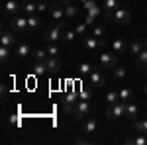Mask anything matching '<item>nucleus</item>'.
I'll use <instances>...</instances> for the list:
<instances>
[{
    "instance_id": "f257e3e1",
    "label": "nucleus",
    "mask_w": 147,
    "mask_h": 145,
    "mask_svg": "<svg viewBox=\"0 0 147 145\" xmlns=\"http://www.w3.org/2000/svg\"><path fill=\"white\" fill-rule=\"evenodd\" d=\"M65 30H67V20H61L59 26L49 28V30L43 32V39H45L47 43H57V41L63 37V32H65Z\"/></svg>"
},
{
    "instance_id": "f03ea898",
    "label": "nucleus",
    "mask_w": 147,
    "mask_h": 145,
    "mask_svg": "<svg viewBox=\"0 0 147 145\" xmlns=\"http://www.w3.org/2000/svg\"><path fill=\"white\" fill-rule=\"evenodd\" d=\"M82 6L86 8V20H84V24L86 26H90V24H94V20L100 16V6L94 2V0H82Z\"/></svg>"
},
{
    "instance_id": "7ed1b4c3",
    "label": "nucleus",
    "mask_w": 147,
    "mask_h": 145,
    "mask_svg": "<svg viewBox=\"0 0 147 145\" xmlns=\"http://www.w3.org/2000/svg\"><path fill=\"white\" fill-rule=\"evenodd\" d=\"M125 108H127V102H116L110 108H106V114H104V116H106L108 120L122 118V116H125Z\"/></svg>"
},
{
    "instance_id": "20e7f679",
    "label": "nucleus",
    "mask_w": 147,
    "mask_h": 145,
    "mask_svg": "<svg viewBox=\"0 0 147 145\" xmlns=\"http://www.w3.org/2000/svg\"><path fill=\"white\" fill-rule=\"evenodd\" d=\"M88 114H90V104L84 100V98H80V100L77 102V106H75V112H73L75 120H77V122H82Z\"/></svg>"
},
{
    "instance_id": "39448f33",
    "label": "nucleus",
    "mask_w": 147,
    "mask_h": 145,
    "mask_svg": "<svg viewBox=\"0 0 147 145\" xmlns=\"http://www.w3.org/2000/svg\"><path fill=\"white\" fill-rule=\"evenodd\" d=\"M82 45H84L88 51H100V49L106 47V41L94 37V35H84V37H82Z\"/></svg>"
},
{
    "instance_id": "423d86ee",
    "label": "nucleus",
    "mask_w": 147,
    "mask_h": 145,
    "mask_svg": "<svg viewBox=\"0 0 147 145\" xmlns=\"http://www.w3.org/2000/svg\"><path fill=\"white\" fill-rule=\"evenodd\" d=\"M10 28H12V32H16V34L28 32V16H26V18H24V16H12L10 18Z\"/></svg>"
},
{
    "instance_id": "0eeeda50",
    "label": "nucleus",
    "mask_w": 147,
    "mask_h": 145,
    "mask_svg": "<svg viewBox=\"0 0 147 145\" xmlns=\"http://www.w3.org/2000/svg\"><path fill=\"white\" fill-rule=\"evenodd\" d=\"M4 16L6 18H12V16H18L20 12H22V2L20 0H6V4H4Z\"/></svg>"
},
{
    "instance_id": "6e6552de",
    "label": "nucleus",
    "mask_w": 147,
    "mask_h": 145,
    "mask_svg": "<svg viewBox=\"0 0 147 145\" xmlns=\"http://www.w3.org/2000/svg\"><path fill=\"white\" fill-rule=\"evenodd\" d=\"M112 22L122 24V26H127V24L131 22V14H129V10H125V8L120 6V8L112 14Z\"/></svg>"
},
{
    "instance_id": "1a4fd4ad",
    "label": "nucleus",
    "mask_w": 147,
    "mask_h": 145,
    "mask_svg": "<svg viewBox=\"0 0 147 145\" xmlns=\"http://www.w3.org/2000/svg\"><path fill=\"white\" fill-rule=\"evenodd\" d=\"M98 61H100V65L104 69H114L116 65H118V55L116 53H108V51H104V53H100V57H98Z\"/></svg>"
},
{
    "instance_id": "9d476101",
    "label": "nucleus",
    "mask_w": 147,
    "mask_h": 145,
    "mask_svg": "<svg viewBox=\"0 0 147 145\" xmlns=\"http://www.w3.org/2000/svg\"><path fill=\"white\" fill-rule=\"evenodd\" d=\"M98 129V122H96V118H92V116H86L84 120H82V134L90 135L94 134Z\"/></svg>"
},
{
    "instance_id": "9b49d317",
    "label": "nucleus",
    "mask_w": 147,
    "mask_h": 145,
    "mask_svg": "<svg viewBox=\"0 0 147 145\" xmlns=\"http://www.w3.org/2000/svg\"><path fill=\"white\" fill-rule=\"evenodd\" d=\"M45 65H47L49 75H59V71H61V67H63V63H61L59 57H47Z\"/></svg>"
},
{
    "instance_id": "f8f14e48",
    "label": "nucleus",
    "mask_w": 147,
    "mask_h": 145,
    "mask_svg": "<svg viewBox=\"0 0 147 145\" xmlns=\"http://www.w3.org/2000/svg\"><path fill=\"white\" fill-rule=\"evenodd\" d=\"M49 14H51V18H53V20H59V22H61V20H67V18H65V6H61V4H49Z\"/></svg>"
},
{
    "instance_id": "ddd939ff",
    "label": "nucleus",
    "mask_w": 147,
    "mask_h": 145,
    "mask_svg": "<svg viewBox=\"0 0 147 145\" xmlns=\"http://www.w3.org/2000/svg\"><path fill=\"white\" fill-rule=\"evenodd\" d=\"M120 8V2L118 0H104V18L106 20H112V14Z\"/></svg>"
},
{
    "instance_id": "4468645a",
    "label": "nucleus",
    "mask_w": 147,
    "mask_h": 145,
    "mask_svg": "<svg viewBox=\"0 0 147 145\" xmlns=\"http://www.w3.org/2000/svg\"><path fill=\"white\" fill-rule=\"evenodd\" d=\"M88 78H90V84H92V86H96V88H100V86H104V84H106L104 75H102L98 69H92V73L88 75Z\"/></svg>"
},
{
    "instance_id": "2eb2a0df",
    "label": "nucleus",
    "mask_w": 147,
    "mask_h": 145,
    "mask_svg": "<svg viewBox=\"0 0 147 145\" xmlns=\"http://www.w3.org/2000/svg\"><path fill=\"white\" fill-rule=\"evenodd\" d=\"M41 16L39 14H32V16H28V32H37L39 28H41Z\"/></svg>"
},
{
    "instance_id": "dca6fc26",
    "label": "nucleus",
    "mask_w": 147,
    "mask_h": 145,
    "mask_svg": "<svg viewBox=\"0 0 147 145\" xmlns=\"http://www.w3.org/2000/svg\"><path fill=\"white\" fill-rule=\"evenodd\" d=\"M16 32H2L0 35V45H6V47H16Z\"/></svg>"
},
{
    "instance_id": "f3484780",
    "label": "nucleus",
    "mask_w": 147,
    "mask_h": 145,
    "mask_svg": "<svg viewBox=\"0 0 147 145\" xmlns=\"http://www.w3.org/2000/svg\"><path fill=\"white\" fill-rule=\"evenodd\" d=\"M32 51H34V49L28 43H16V47H14V53L18 57H28V55H32Z\"/></svg>"
},
{
    "instance_id": "a211bd4d",
    "label": "nucleus",
    "mask_w": 147,
    "mask_h": 145,
    "mask_svg": "<svg viewBox=\"0 0 147 145\" xmlns=\"http://www.w3.org/2000/svg\"><path fill=\"white\" fill-rule=\"evenodd\" d=\"M125 143L127 145H147V134H137V135H134V137H127L125 139Z\"/></svg>"
},
{
    "instance_id": "6ab92c4d",
    "label": "nucleus",
    "mask_w": 147,
    "mask_h": 145,
    "mask_svg": "<svg viewBox=\"0 0 147 145\" xmlns=\"http://www.w3.org/2000/svg\"><path fill=\"white\" fill-rule=\"evenodd\" d=\"M137 112H139L137 104H134V102H127V108H125V118L134 122V120H137Z\"/></svg>"
},
{
    "instance_id": "aec40b11",
    "label": "nucleus",
    "mask_w": 147,
    "mask_h": 145,
    "mask_svg": "<svg viewBox=\"0 0 147 145\" xmlns=\"http://www.w3.org/2000/svg\"><path fill=\"white\" fill-rule=\"evenodd\" d=\"M118 96H120V102H131V98H134V92H131V88L124 86V88L118 90Z\"/></svg>"
},
{
    "instance_id": "412c9836",
    "label": "nucleus",
    "mask_w": 147,
    "mask_h": 145,
    "mask_svg": "<svg viewBox=\"0 0 147 145\" xmlns=\"http://www.w3.org/2000/svg\"><path fill=\"white\" fill-rule=\"evenodd\" d=\"M143 49H145V43L139 41V39H134V41L129 43V53H134V55H139Z\"/></svg>"
},
{
    "instance_id": "4be33fe9",
    "label": "nucleus",
    "mask_w": 147,
    "mask_h": 145,
    "mask_svg": "<svg viewBox=\"0 0 147 145\" xmlns=\"http://www.w3.org/2000/svg\"><path fill=\"white\" fill-rule=\"evenodd\" d=\"M22 12L26 14V16H32V14H37V4H34V2H22Z\"/></svg>"
},
{
    "instance_id": "5701e85b",
    "label": "nucleus",
    "mask_w": 147,
    "mask_h": 145,
    "mask_svg": "<svg viewBox=\"0 0 147 145\" xmlns=\"http://www.w3.org/2000/svg\"><path fill=\"white\" fill-rule=\"evenodd\" d=\"M32 57H34V61L35 63H43V61H47V51L45 49H34L32 51Z\"/></svg>"
},
{
    "instance_id": "b1692460",
    "label": "nucleus",
    "mask_w": 147,
    "mask_h": 145,
    "mask_svg": "<svg viewBox=\"0 0 147 145\" xmlns=\"http://www.w3.org/2000/svg\"><path fill=\"white\" fill-rule=\"evenodd\" d=\"M112 51L114 53H124L125 51V41L122 39V37H116L112 41Z\"/></svg>"
},
{
    "instance_id": "393cba45",
    "label": "nucleus",
    "mask_w": 147,
    "mask_h": 145,
    "mask_svg": "<svg viewBox=\"0 0 147 145\" xmlns=\"http://www.w3.org/2000/svg\"><path fill=\"white\" fill-rule=\"evenodd\" d=\"M77 16H79V8L73 6V4H67V6H65V18H67V20H75Z\"/></svg>"
},
{
    "instance_id": "a878e982",
    "label": "nucleus",
    "mask_w": 147,
    "mask_h": 145,
    "mask_svg": "<svg viewBox=\"0 0 147 145\" xmlns=\"http://www.w3.org/2000/svg\"><path fill=\"white\" fill-rule=\"evenodd\" d=\"M136 65L139 69H145L147 67V47L139 53V55H136Z\"/></svg>"
},
{
    "instance_id": "bb28decb",
    "label": "nucleus",
    "mask_w": 147,
    "mask_h": 145,
    "mask_svg": "<svg viewBox=\"0 0 147 145\" xmlns=\"http://www.w3.org/2000/svg\"><path fill=\"white\" fill-rule=\"evenodd\" d=\"M12 57V47H6V45H0V59L2 63H8Z\"/></svg>"
},
{
    "instance_id": "cd10ccee",
    "label": "nucleus",
    "mask_w": 147,
    "mask_h": 145,
    "mask_svg": "<svg viewBox=\"0 0 147 145\" xmlns=\"http://www.w3.org/2000/svg\"><path fill=\"white\" fill-rule=\"evenodd\" d=\"M134 129L137 134H147V120H134Z\"/></svg>"
},
{
    "instance_id": "c85d7f7f",
    "label": "nucleus",
    "mask_w": 147,
    "mask_h": 145,
    "mask_svg": "<svg viewBox=\"0 0 147 145\" xmlns=\"http://www.w3.org/2000/svg\"><path fill=\"white\" fill-rule=\"evenodd\" d=\"M45 73H49V71H47L45 61H43V63H35V65H34V75H35V77H43Z\"/></svg>"
},
{
    "instance_id": "c756f323",
    "label": "nucleus",
    "mask_w": 147,
    "mask_h": 145,
    "mask_svg": "<svg viewBox=\"0 0 147 145\" xmlns=\"http://www.w3.org/2000/svg\"><path fill=\"white\" fill-rule=\"evenodd\" d=\"M92 35L98 37V39H104L106 37V26H94L92 28Z\"/></svg>"
},
{
    "instance_id": "7c9ffc66",
    "label": "nucleus",
    "mask_w": 147,
    "mask_h": 145,
    "mask_svg": "<svg viewBox=\"0 0 147 145\" xmlns=\"http://www.w3.org/2000/svg\"><path fill=\"white\" fill-rule=\"evenodd\" d=\"M92 73V65L90 63H80L79 65V75L80 77H88Z\"/></svg>"
},
{
    "instance_id": "2f4dec72",
    "label": "nucleus",
    "mask_w": 147,
    "mask_h": 145,
    "mask_svg": "<svg viewBox=\"0 0 147 145\" xmlns=\"http://www.w3.org/2000/svg\"><path fill=\"white\" fill-rule=\"evenodd\" d=\"M106 102L112 106V104H116V102H120V96H118V90H110L108 94H106Z\"/></svg>"
},
{
    "instance_id": "473e14b6",
    "label": "nucleus",
    "mask_w": 147,
    "mask_h": 145,
    "mask_svg": "<svg viewBox=\"0 0 147 145\" xmlns=\"http://www.w3.org/2000/svg\"><path fill=\"white\" fill-rule=\"evenodd\" d=\"M79 94H77V92H75V90H71V92H67V96H65V98H63V102H69V104H77V102H79Z\"/></svg>"
},
{
    "instance_id": "72a5a7b5",
    "label": "nucleus",
    "mask_w": 147,
    "mask_h": 145,
    "mask_svg": "<svg viewBox=\"0 0 147 145\" xmlns=\"http://www.w3.org/2000/svg\"><path fill=\"white\" fill-rule=\"evenodd\" d=\"M45 51H47L49 57H59V47H57V43H47Z\"/></svg>"
},
{
    "instance_id": "f704fd0d",
    "label": "nucleus",
    "mask_w": 147,
    "mask_h": 145,
    "mask_svg": "<svg viewBox=\"0 0 147 145\" xmlns=\"http://www.w3.org/2000/svg\"><path fill=\"white\" fill-rule=\"evenodd\" d=\"M75 35H77V32H71V30H65V32H63V39H65L67 43H73V41H75Z\"/></svg>"
},
{
    "instance_id": "c9c22d12",
    "label": "nucleus",
    "mask_w": 147,
    "mask_h": 145,
    "mask_svg": "<svg viewBox=\"0 0 147 145\" xmlns=\"http://www.w3.org/2000/svg\"><path fill=\"white\" fill-rule=\"evenodd\" d=\"M112 73H114V77H116V78H124L125 77V69L120 67V65H116V67L112 69Z\"/></svg>"
},
{
    "instance_id": "e433bc0d",
    "label": "nucleus",
    "mask_w": 147,
    "mask_h": 145,
    "mask_svg": "<svg viewBox=\"0 0 147 145\" xmlns=\"http://www.w3.org/2000/svg\"><path fill=\"white\" fill-rule=\"evenodd\" d=\"M45 10H49V4H47V0H41V2L37 4V14H39V12H45Z\"/></svg>"
},
{
    "instance_id": "4c0bfd02",
    "label": "nucleus",
    "mask_w": 147,
    "mask_h": 145,
    "mask_svg": "<svg viewBox=\"0 0 147 145\" xmlns=\"http://www.w3.org/2000/svg\"><path fill=\"white\" fill-rule=\"evenodd\" d=\"M75 32H77V35H84V32H86V24H79V26L75 28Z\"/></svg>"
},
{
    "instance_id": "58836bf2",
    "label": "nucleus",
    "mask_w": 147,
    "mask_h": 145,
    "mask_svg": "<svg viewBox=\"0 0 147 145\" xmlns=\"http://www.w3.org/2000/svg\"><path fill=\"white\" fill-rule=\"evenodd\" d=\"M88 96H90V90H82V92H80V98H84V100H86Z\"/></svg>"
},
{
    "instance_id": "ea45409f",
    "label": "nucleus",
    "mask_w": 147,
    "mask_h": 145,
    "mask_svg": "<svg viewBox=\"0 0 147 145\" xmlns=\"http://www.w3.org/2000/svg\"><path fill=\"white\" fill-rule=\"evenodd\" d=\"M57 4H61V6H67V4H71V0H55Z\"/></svg>"
},
{
    "instance_id": "a19ab883",
    "label": "nucleus",
    "mask_w": 147,
    "mask_h": 145,
    "mask_svg": "<svg viewBox=\"0 0 147 145\" xmlns=\"http://www.w3.org/2000/svg\"><path fill=\"white\" fill-rule=\"evenodd\" d=\"M10 123H14V125H18V123H20V120H18L16 116H12V118H10Z\"/></svg>"
},
{
    "instance_id": "79ce46f5",
    "label": "nucleus",
    "mask_w": 147,
    "mask_h": 145,
    "mask_svg": "<svg viewBox=\"0 0 147 145\" xmlns=\"http://www.w3.org/2000/svg\"><path fill=\"white\" fill-rule=\"evenodd\" d=\"M143 92H145V96H147V84H145V88H143Z\"/></svg>"
},
{
    "instance_id": "37998d69",
    "label": "nucleus",
    "mask_w": 147,
    "mask_h": 145,
    "mask_svg": "<svg viewBox=\"0 0 147 145\" xmlns=\"http://www.w3.org/2000/svg\"><path fill=\"white\" fill-rule=\"evenodd\" d=\"M143 43H145V47H147V37H145V39H143Z\"/></svg>"
},
{
    "instance_id": "c03bdc74",
    "label": "nucleus",
    "mask_w": 147,
    "mask_h": 145,
    "mask_svg": "<svg viewBox=\"0 0 147 145\" xmlns=\"http://www.w3.org/2000/svg\"><path fill=\"white\" fill-rule=\"evenodd\" d=\"M145 75H147V67H145Z\"/></svg>"
}]
</instances>
